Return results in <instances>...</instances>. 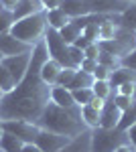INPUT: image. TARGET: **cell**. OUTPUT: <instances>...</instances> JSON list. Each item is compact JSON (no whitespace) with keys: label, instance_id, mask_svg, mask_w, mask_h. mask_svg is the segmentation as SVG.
I'll list each match as a JSON object with an SVG mask.
<instances>
[{"label":"cell","instance_id":"1","mask_svg":"<svg viewBox=\"0 0 136 152\" xmlns=\"http://www.w3.org/2000/svg\"><path fill=\"white\" fill-rule=\"evenodd\" d=\"M49 59L47 43H37L31 55V65L21 83L10 94H4L0 102V120H26L35 122L41 118L45 105L51 102V85L41 79V65Z\"/></svg>","mask_w":136,"mask_h":152},{"label":"cell","instance_id":"2","mask_svg":"<svg viewBox=\"0 0 136 152\" xmlns=\"http://www.w3.org/2000/svg\"><path fill=\"white\" fill-rule=\"evenodd\" d=\"M37 126L41 130H49L61 136H67L71 140H75L83 132H87V126L81 118V107H61V105L49 102L43 110L41 118L37 120Z\"/></svg>","mask_w":136,"mask_h":152},{"label":"cell","instance_id":"3","mask_svg":"<svg viewBox=\"0 0 136 152\" xmlns=\"http://www.w3.org/2000/svg\"><path fill=\"white\" fill-rule=\"evenodd\" d=\"M47 31H49V23H47V12H37V14H31V16H24L21 20L12 24L10 35L18 41H23L26 45L35 47L37 43H41L45 39Z\"/></svg>","mask_w":136,"mask_h":152},{"label":"cell","instance_id":"4","mask_svg":"<svg viewBox=\"0 0 136 152\" xmlns=\"http://www.w3.org/2000/svg\"><path fill=\"white\" fill-rule=\"evenodd\" d=\"M128 142V134L118 128H96L90 136V152H114L118 146Z\"/></svg>","mask_w":136,"mask_h":152},{"label":"cell","instance_id":"5","mask_svg":"<svg viewBox=\"0 0 136 152\" xmlns=\"http://www.w3.org/2000/svg\"><path fill=\"white\" fill-rule=\"evenodd\" d=\"M100 47H102V51H106V53H110V55H114V57H118L122 61L126 55H130L136 49V33H130V31L122 28L116 39L108 41V43H100Z\"/></svg>","mask_w":136,"mask_h":152},{"label":"cell","instance_id":"6","mask_svg":"<svg viewBox=\"0 0 136 152\" xmlns=\"http://www.w3.org/2000/svg\"><path fill=\"white\" fill-rule=\"evenodd\" d=\"M2 130L14 134L18 140H23L24 144H31L37 140L41 128L35 122H26V120H4L2 122Z\"/></svg>","mask_w":136,"mask_h":152},{"label":"cell","instance_id":"7","mask_svg":"<svg viewBox=\"0 0 136 152\" xmlns=\"http://www.w3.org/2000/svg\"><path fill=\"white\" fill-rule=\"evenodd\" d=\"M35 144L41 148L43 152H61L63 148H67L71 144V138L67 136H61V134H55V132H49V130H41Z\"/></svg>","mask_w":136,"mask_h":152},{"label":"cell","instance_id":"8","mask_svg":"<svg viewBox=\"0 0 136 152\" xmlns=\"http://www.w3.org/2000/svg\"><path fill=\"white\" fill-rule=\"evenodd\" d=\"M31 55H33V51H31V53H23V55H14V57H4L0 61L2 67H6V69L10 71V75L14 77L16 85H18L21 79L26 75V69H29V65H31Z\"/></svg>","mask_w":136,"mask_h":152},{"label":"cell","instance_id":"9","mask_svg":"<svg viewBox=\"0 0 136 152\" xmlns=\"http://www.w3.org/2000/svg\"><path fill=\"white\" fill-rule=\"evenodd\" d=\"M87 2H90L91 14H104V16L120 14L128 8V2H122V0H87Z\"/></svg>","mask_w":136,"mask_h":152},{"label":"cell","instance_id":"10","mask_svg":"<svg viewBox=\"0 0 136 152\" xmlns=\"http://www.w3.org/2000/svg\"><path fill=\"white\" fill-rule=\"evenodd\" d=\"M33 49H35V47L26 45V43L18 41V39H14L10 33H6V35H0V53H2L4 57H14V55L31 53Z\"/></svg>","mask_w":136,"mask_h":152},{"label":"cell","instance_id":"11","mask_svg":"<svg viewBox=\"0 0 136 152\" xmlns=\"http://www.w3.org/2000/svg\"><path fill=\"white\" fill-rule=\"evenodd\" d=\"M122 26H120V20H118V14H112V16H106L102 23H100V31H98V43H108L120 35Z\"/></svg>","mask_w":136,"mask_h":152},{"label":"cell","instance_id":"12","mask_svg":"<svg viewBox=\"0 0 136 152\" xmlns=\"http://www.w3.org/2000/svg\"><path fill=\"white\" fill-rule=\"evenodd\" d=\"M43 10L45 8H43L41 0H18V4L12 10V16H14V20H21L24 16H31V14H37Z\"/></svg>","mask_w":136,"mask_h":152},{"label":"cell","instance_id":"13","mask_svg":"<svg viewBox=\"0 0 136 152\" xmlns=\"http://www.w3.org/2000/svg\"><path fill=\"white\" fill-rule=\"evenodd\" d=\"M61 8L65 10L69 18H79V16H87L90 12V2L87 0H63Z\"/></svg>","mask_w":136,"mask_h":152},{"label":"cell","instance_id":"14","mask_svg":"<svg viewBox=\"0 0 136 152\" xmlns=\"http://www.w3.org/2000/svg\"><path fill=\"white\" fill-rule=\"evenodd\" d=\"M120 120H122V112L114 105V102L110 99L106 107L102 110V122H100V128H118V124H120Z\"/></svg>","mask_w":136,"mask_h":152},{"label":"cell","instance_id":"15","mask_svg":"<svg viewBox=\"0 0 136 152\" xmlns=\"http://www.w3.org/2000/svg\"><path fill=\"white\" fill-rule=\"evenodd\" d=\"M61 69H63V67H61V65L57 63L55 59L49 57L45 63L41 65V79H43L47 85H51V87H53V85L57 83V77H59Z\"/></svg>","mask_w":136,"mask_h":152},{"label":"cell","instance_id":"16","mask_svg":"<svg viewBox=\"0 0 136 152\" xmlns=\"http://www.w3.org/2000/svg\"><path fill=\"white\" fill-rule=\"evenodd\" d=\"M51 102L57 104V105H61V107H73V105H77L75 99H73L71 89L61 87V85H53V87H51Z\"/></svg>","mask_w":136,"mask_h":152},{"label":"cell","instance_id":"17","mask_svg":"<svg viewBox=\"0 0 136 152\" xmlns=\"http://www.w3.org/2000/svg\"><path fill=\"white\" fill-rule=\"evenodd\" d=\"M45 12H47V23H49V28H53V31H61L65 24L71 23V18L65 14L63 8H53V10H45Z\"/></svg>","mask_w":136,"mask_h":152},{"label":"cell","instance_id":"18","mask_svg":"<svg viewBox=\"0 0 136 152\" xmlns=\"http://www.w3.org/2000/svg\"><path fill=\"white\" fill-rule=\"evenodd\" d=\"M23 146H24L23 140H18L10 132L2 130V136H0V150L2 152H23Z\"/></svg>","mask_w":136,"mask_h":152},{"label":"cell","instance_id":"19","mask_svg":"<svg viewBox=\"0 0 136 152\" xmlns=\"http://www.w3.org/2000/svg\"><path fill=\"white\" fill-rule=\"evenodd\" d=\"M128 81L136 83V71L128 69V67H122V65L116 71H112V75H110V85H112V87H118V85L128 83Z\"/></svg>","mask_w":136,"mask_h":152},{"label":"cell","instance_id":"20","mask_svg":"<svg viewBox=\"0 0 136 152\" xmlns=\"http://www.w3.org/2000/svg\"><path fill=\"white\" fill-rule=\"evenodd\" d=\"M118 20H120L122 28L130 31V33H136V2L128 4V8L118 14Z\"/></svg>","mask_w":136,"mask_h":152},{"label":"cell","instance_id":"21","mask_svg":"<svg viewBox=\"0 0 136 152\" xmlns=\"http://www.w3.org/2000/svg\"><path fill=\"white\" fill-rule=\"evenodd\" d=\"M81 118H83V122H85L87 130H96V128H100L102 112L96 110V107H91V105H83V107H81Z\"/></svg>","mask_w":136,"mask_h":152},{"label":"cell","instance_id":"22","mask_svg":"<svg viewBox=\"0 0 136 152\" xmlns=\"http://www.w3.org/2000/svg\"><path fill=\"white\" fill-rule=\"evenodd\" d=\"M91 91H93L96 97H100V99H104V102H110L114 95H116V87H112L110 81H93Z\"/></svg>","mask_w":136,"mask_h":152},{"label":"cell","instance_id":"23","mask_svg":"<svg viewBox=\"0 0 136 152\" xmlns=\"http://www.w3.org/2000/svg\"><path fill=\"white\" fill-rule=\"evenodd\" d=\"M93 75L91 73H85V71L77 69L75 71V75H73V81L69 83V89L73 91V89H85V87H91L93 85Z\"/></svg>","mask_w":136,"mask_h":152},{"label":"cell","instance_id":"24","mask_svg":"<svg viewBox=\"0 0 136 152\" xmlns=\"http://www.w3.org/2000/svg\"><path fill=\"white\" fill-rule=\"evenodd\" d=\"M90 136H91V130L83 132L75 140H71V144L67 148H63L61 152H90Z\"/></svg>","mask_w":136,"mask_h":152},{"label":"cell","instance_id":"25","mask_svg":"<svg viewBox=\"0 0 136 152\" xmlns=\"http://www.w3.org/2000/svg\"><path fill=\"white\" fill-rule=\"evenodd\" d=\"M59 35H61V39H63L67 45H73V43H75V41L81 37V28L73 23V20H71L69 24H65V26L59 31Z\"/></svg>","mask_w":136,"mask_h":152},{"label":"cell","instance_id":"26","mask_svg":"<svg viewBox=\"0 0 136 152\" xmlns=\"http://www.w3.org/2000/svg\"><path fill=\"white\" fill-rule=\"evenodd\" d=\"M14 87H16V81H14V77L10 75V71L0 65V89L4 94H10Z\"/></svg>","mask_w":136,"mask_h":152},{"label":"cell","instance_id":"27","mask_svg":"<svg viewBox=\"0 0 136 152\" xmlns=\"http://www.w3.org/2000/svg\"><path fill=\"white\" fill-rule=\"evenodd\" d=\"M100 49H102V47H100ZM98 63H100V65H104L106 69H110V71H116L120 65H122V61H120V59L114 57V55H110V53H106V51H102V53H100Z\"/></svg>","mask_w":136,"mask_h":152},{"label":"cell","instance_id":"28","mask_svg":"<svg viewBox=\"0 0 136 152\" xmlns=\"http://www.w3.org/2000/svg\"><path fill=\"white\" fill-rule=\"evenodd\" d=\"M73 94V99H75V104L83 107V105H87L93 99V91H91V87H85V89H73L71 91Z\"/></svg>","mask_w":136,"mask_h":152},{"label":"cell","instance_id":"29","mask_svg":"<svg viewBox=\"0 0 136 152\" xmlns=\"http://www.w3.org/2000/svg\"><path fill=\"white\" fill-rule=\"evenodd\" d=\"M16 23L14 20V16H12V10H4L0 12V35H6V33H10L12 24Z\"/></svg>","mask_w":136,"mask_h":152},{"label":"cell","instance_id":"30","mask_svg":"<svg viewBox=\"0 0 136 152\" xmlns=\"http://www.w3.org/2000/svg\"><path fill=\"white\" fill-rule=\"evenodd\" d=\"M75 71H77V69H73V67H63V69H61V73H59V77H57V83H55V85H61V87H67V89H69V83L73 81Z\"/></svg>","mask_w":136,"mask_h":152},{"label":"cell","instance_id":"31","mask_svg":"<svg viewBox=\"0 0 136 152\" xmlns=\"http://www.w3.org/2000/svg\"><path fill=\"white\" fill-rule=\"evenodd\" d=\"M83 59H85V55H83V51H81V49L69 45V61H71V67L79 69V65L83 63Z\"/></svg>","mask_w":136,"mask_h":152},{"label":"cell","instance_id":"32","mask_svg":"<svg viewBox=\"0 0 136 152\" xmlns=\"http://www.w3.org/2000/svg\"><path fill=\"white\" fill-rule=\"evenodd\" d=\"M112 102H114V105L120 110V112H126V110H130L132 107V97H126V95H120V94H116L112 97Z\"/></svg>","mask_w":136,"mask_h":152},{"label":"cell","instance_id":"33","mask_svg":"<svg viewBox=\"0 0 136 152\" xmlns=\"http://www.w3.org/2000/svg\"><path fill=\"white\" fill-rule=\"evenodd\" d=\"M134 91H136V83L134 81L122 83V85H118V87H116V94L126 95V97H134Z\"/></svg>","mask_w":136,"mask_h":152},{"label":"cell","instance_id":"34","mask_svg":"<svg viewBox=\"0 0 136 152\" xmlns=\"http://www.w3.org/2000/svg\"><path fill=\"white\" fill-rule=\"evenodd\" d=\"M91 75H93V79H96V81H110V75H112V71L106 69L104 65H100V63H98V67H96V71H93Z\"/></svg>","mask_w":136,"mask_h":152},{"label":"cell","instance_id":"35","mask_svg":"<svg viewBox=\"0 0 136 152\" xmlns=\"http://www.w3.org/2000/svg\"><path fill=\"white\" fill-rule=\"evenodd\" d=\"M100 53H102V49H100V43H91V45H87V47H85V51H83L85 59H93V61H98Z\"/></svg>","mask_w":136,"mask_h":152},{"label":"cell","instance_id":"36","mask_svg":"<svg viewBox=\"0 0 136 152\" xmlns=\"http://www.w3.org/2000/svg\"><path fill=\"white\" fill-rule=\"evenodd\" d=\"M122 67H128V69L136 71V49L130 53V55H126V57L122 59Z\"/></svg>","mask_w":136,"mask_h":152},{"label":"cell","instance_id":"37","mask_svg":"<svg viewBox=\"0 0 136 152\" xmlns=\"http://www.w3.org/2000/svg\"><path fill=\"white\" fill-rule=\"evenodd\" d=\"M96 67H98V61H93V59H83V63L79 65V69L85 73H93Z\"/></svg>","mask_w":136,"mask_h":152},{"label":"cell","instance_id":"38","mask_svg":"<svg viewBox=\"0 0 136 152\" xmlns=\"http://www.w3.org/2000/svg\"><path fill=\"white\" fill-rule=\"evenodd\" d=\"M61 2H63V0H41V4H43V8H45V10L61 8Z\"/></svg>","mask_w":136,"mask_h":152},{"label":"cell","instance_id":"39","mask_svg":"<svg viewBox=\"0 0 136 152\" xmlns=\"http://www.w3.org/2000/svg\"><path fill=\"white\" fill-rule=\"evenodd\" d=\"M126 134H128V142H130V144L136 148V124H132L130 128L126 130Z\"/></svg>","mask_w":136,"mask_h":152},{"label":"cell","instance_id":"40","mask_svg":"<svg viewBox=\"0 0 136 152\" xmlns=\"http://www.w3.org/2000/svg\"><path fill=\"white\" fill-rule=\"evenodd\" d=\"M87 45H91V41H90V39H85V37H83V35H81L79 39L75 41V43H73V47L81 49V51H85V47H87Z\"/></svg>","mask_w":136,"mask_h":152},{"label":"cell","instance_id":"41","mask_svg":"<svg viewBox=\"0 0 136 152\" xmlns=\"http://www.w3.org/2000/svg\"><path fill=\"white\" fill-rule=\"evenodd\" d=\"M106 104H108V102H104V99H100V97H96V95H93V99H91L87 105H91V107H96V110H100V112H102L104 107H106Z\"/></svg>","mask_w":136,"mask_h":152},{"label":"cell","instance_id":"42","mask_svg":"<svg viewBox=\"0 0 136 152\" xmlns=\"http://www.w3.org/2000/svg\"><path fill=\"white\" fill-rule=\"evenodd\" d=\"M114 152H136V148L130 144V142H126V144H122V146H118Z\"/></svg>","mask_w":136,"mask_h":152},{"label":"cell","instance_id":"43","mask_svg":"<svg viewBox=\"0 0 136 152\" xmlns=\"http://www.w3.org/2000/svg\"><path fill=\"white\" fill-rule=\"evenodd\" d=\"M23 152H43V150H41L35 142H31V144H24L23 146Z\"/></svg>","mask_w":136,"mask_h":152},{"label":"cell","instance_id":"44","mask_svg":"<svg viewBox=\"0 0 136 152\" xmlns=\"http://www.w3.org/2000/svg\"><path fill=\"white\" fill-rule=\"evenodd\" d=\"M0 2H2V6L6 10H14V6L18 4V0H0Z\"/></svg>","mask_w":136,"mask_h":152},{"label":"cell","instance_id":"45","mask_svg":"<svg viewBox=\"0 0 136 152\" xmlns=\"http://www.w3.org/2000/svg\"><path fill=\"white\" fill-rule=\"evenodd\" d=\"M2 97H4V91H2V89H0V102H2Z\"/></svg>","mask_w":136,"mask_h":152},{"label":"cell","instance_id":"46","mask_svg":"<svg viewBox=\"0 0 136 152\" xmlns=\"http://www.w3.org/2000/svg\"><path fill=\"white\" fill-rule=\"evenodd\" d=\"M122 2H128V4H132V2H136V0H122Z\"/></svg>","mask_w":136,"mask_h":152},{"label":"cell","instance_id":"47","mask_svg":"<svg viewBox=\"0 0 136 152\" xmlns=\"http://www.w3.org/2000/svg\"><path fill=\"white\" fill-rule=\"evenodd\" d=\"M0 136H2V120H0Z\"/></svg>","mask_w":136,"mask_h":152},{"label":"cell","instance_id":"48","mask_svg":"<svg viewBox=\"0 0 136 152\" xmlns=\"http://www.w3.org/2000/svg\"><path fill=\"white\" fill-rule=\"evenodd\" d=\"M132 102H134V104H136V91H134V97H132Z\"/></svg>","mask_w":136,"mask_h":152},{"label":"cell","instance_id":"49","mask_svg":"<svg viewBox=\"0 0 136 152\" xmlns=\"http://www.w3.org/2000/svg\"><path fill=\"white\" fill-rule=\"evenodd\" d=\"M2 10H4V6H2V2H0V12H2Z\"/></svg>","mask_w":136,"mask_h":152},{"label":"cell","instance_id":"50","mask_svg":"<svg viewBox=\"0 0 136 152\" xmlns=\"http://www.w3.org/2000/svg\"><path fill=\"white\" fill-rule=\"evenodd\" d=\"M2 59H4V55H2V53H0V61H2Z\"/></svg>","mask_w":136,"mask_h":152},{"label":"cell","instance_id":"51","mask_svg":"<svg viewBox=\"0 0 136 152\" xmlns=\"http://www.w3.org/2000/svg\"><path fill=\"white\" fill-rule=\"evenodd\" d=\"M0 152H2V150H0Z\"/></svg>","mask_w":136,"mask_h":152}]
</instances>
